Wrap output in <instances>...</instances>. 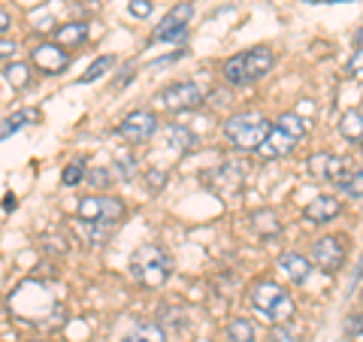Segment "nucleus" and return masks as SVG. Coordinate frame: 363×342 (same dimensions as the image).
Wrapping results in <instances>:
<instances>
[{
	"instance_id": "nucleus-1",
	"label": "nucleus",
	"mask_w": 363,
	"mask_h": 342,
	"mask_svg": "<svg viewBox=\"0 0 363 342\" xmlns=\"http://www.w3.org/2000/svg\"><path fill=\"white\" fill-rule=\"evenodd\" d=\"M169 272H173V258H169L161 246L145 243L136 248L130 258V276L140 285H145V288H161L169 279Z\"/></svg>"
},
{
	"instance_id": "nucleus-2",
	"label": "nucleus",
	"mask_w": 363,
	"mask_h": 342,
	"mask_svg": "<svg viewBox=\"0 0 363 342\" xmlns=\"http://www.w3.org/2000/svg\"><path fill=\"white\" fill-rule=\"evenodd\" d=\"M272 128H276V124H269L267 118L255 116V112H240V116H230L224 121L227 140H230L240 152H257Z\"/></svg>"
},
{
	"instance_id": "nucleus-3",
	"label": "nucleus",
	"mask_w": 363,
	"mask_h": 342,
	"mask_svg": "<svg viewBox=\"0 0 363 342\" xmlns=\"http://www.w3.org/2000/svg\"><path fill=\"white\" fill-rule=\"evenodd\" d=\"M252 306L272 324L288 321V318L294 315V300L288 297V291L281 288V285H276V282L252 285Z\"/></svg>"
},
{
	"instance_id": "nucleus-4",
	"label": "nucleus",
	"mask_w": 363,
	"mask_h": 342,
	"mask_svg": "<svg viewBox=\"0 0 363 342\" xmlns=\"http://www.w3.org/2000/svg\"><path fill=\"white\" fill-rule=\"evenodd\" d=\"M124 203L118 197H82L79 200V219L94 224H118L124 219Z\"/></svg>"
},
{
	"instance_id": "nucleus-5",
	"label": "nucleus",
	"mask_w": 363,
	"mask_h": 342,
	"mask_svg": "<svg viewBox=\"0 0 363 342\" xmlns=\"http://www.w3.org/2000/svg\"><path fill=\"white\" fill-rule=\"evenodd\" d=\"M309 173L315 179H321V182H336V185H342V182L354 173L351 170V164L345 161V158H339V155H327V152H318L309 158Z\"/></svg>"
},
{
	"instance_id": "nucleus-6",
	"label": "nucleus",
	"mask_w": 363,
	"mask_h": 342,
	"mask_svg": "<svg viewBox=\"0 0 363 342\" xmlns=\"http://www.w3.org/2000/svg\"><path fill=\"white\" fill-rule=\"evenodd\" d=\"M206 94H203V88L197 82H176L161 91V104L173 112H185V109H197Z\"/></svg>"
},
{
	"instance_id": "nucleus-7",
	"label": "nucleus",
	"mask_w": 363,
	"mask_h": 342,
	"mask_svg": "<svg viewBox=\"0 0 363 342\" xmlns=\"http://www.w3.org/2000/svg\"><path fill=\"white\" fill-rule=\"evenodd\" d=\"M155 131H157V118L152 116V112H145V109L130 112V116H124L121 124H118V133L128 143H145V140H152Z\"/></svg>"
},
{
	"instance_id": "nucleus-8",
	"label": "nucleus",
	"mask_w": 363,
	"mask_h": 342,
	"mask_svg": "<svg viewBox=\"0 0 363 342\" xmlns=\"http://www.w3.org/2000/svg\"><path fill=\"white\" fill-rule=\"evenodd\" d=\"M194 16V4H176L169 13L161 18V25L155 28V40H161V43H167V40H179L182 33H185V25H188V18Z\"/></svg>"
},
{
	"instance_id": "nucleus-9",
	"label": "nucleus",
	"mask_w": 363,
	"mask_h": 342,
	"mask_svg": "<svg viewBox=\"0 0 363 342\" xmlns=\"http://www.w3.org/2000/svg\"><path fill=\"white\" fill-rule=\"evenodd\" d=\"M312 260L315 267H321L324 272H336L339 267L345 264V246L339 236H324L318 239L315 248H312Z\"/></svg>"
},
{
	"instance_id": "nucleus-10",
	"label": "nucleus",
	"mask_w": 363,
	"mask_h": 342,
	"mask_svg": "<svg viewBox=\"0 0 363 342\" xmlns=\"http://www.w3.org/2000/svg\"><path fill=\"white\" fill-rule=\"evenodd\" d=\"M33 64H37V70H43L45 76H55V73H61L67 64H70V58H67V52H64V45L61 43H43L33 49Z\"/></svg>"
},
{
	"instance_id": "nucleus-11",
	"label": "nucleus",
	"mask_w": 363,
	"mask_h": 342,
	"mask_svg": "<svg viewBox=\"0 0 363 342\" xmlns=\"http://www.w3.org/2000/svg\"><path fill=\"white\" fill-rule=\"evenodd\" d=\"M297 136H291L288 131H281V128H272L269 136L264 140V145L257 149L260 158H288L294 149H297Z\"/></svg>"
},
{
	"instance_id": "nucleus-12",
	"label": "nucleus",
	"mask_w": 363,
	"mask_h": 342,
	"mask_svg": "<svg viewBox=\"0 0 363 342\" xmlns=\"http://www.w3.org/2000/svg\"><path fill=\"white\" fill-rule=\"evenodd\" d=\"M272 52L267 45H257V49L245 52V79L248 82H257V79H264L269 70H272Z\"/></svg>"
},
{
	"instance_id": "nucleus-13",
	"label": "nucleus",
	"mask_w": 363,
	"mask_h": 342,
	"mask_svg": "<svg viewBox=\"0 0 363 342\" xmlns=\"http://www.w3.org/2000/svg\"><path fill=\"white\" fill-rule=\"evenodd\" d=\"M339 209H342V203H339L336 197H330V194H321V197H315L309 206L303 209V215L312 224H321V221H333L339 215Z\"/></svg>"
},
{
	"instance_id": "nucleus-14",
	"label": "nucleus",
	"mask_w": 363,
	"mask_h": 342,
	"mask_svg": "<svg viewBox=\"0 0 363 342\" xmlns=\"http://www.w3.org/2000/svg\"><path fill=\"white\" fill-rule=\"evenodd\" d=\"M242 179H245V170L230 164V167H218L206 182H209L212 188H218L221 194H227V191H236V188H240V185H242Z\"/></svg>"
},
{
	"instance_id": "nucleus-15",
	"label": "nucleus",
	"mask_w": 363,
	"mask_h": 342,
	"mask_svg": "<svg viewBox=\"0 0 363 342\" xmlns=\"http://www.w3.org/2000/svg\"><path fill=\"white\" fill-rule=\"evenodd\" d=\"M279 267H281V272L291 279V282H306V276H309V260H306L303 255H297V252H288V255H281L279 258Z\"/></svg>"
},
{
	"instance_id": "nucleus-16",
	"label": "nucleus",
	"mask_w": 363,
	"mask_h": 342,
	"mask_svg": "<svg viewBox=\"0 0 363 342\" xmlns=\"http://www.w3.org/2000/svg\"><path fill=\"white\" fill-rule=\"evenodd\" d=\"M164 133H167V145L169 149H176V152H191L197 145V136L191 133L185 124H169Z\"/></svg>"
},
{
	"instance_id": "nucleus-17",
	"label": "nucleus",
	"mask_w": 363,
	"mask_h": 342,
	"mask_svg": "<svg viewBox=\"0 0 363 342\" xmlns=\"http://www.w3.org/2000/svg\"><path fill=\"white\" fill-rule=\"evenodd\" d=\"M55 37H58L64 49H76V45H82L88 40V25L85 21H70V25H61Z\"/></svg>"
},
{
	"instance_id": "nucleus-18",
	"label": "nucleus",
	"mask_w": 363,
	"mask_h": 342,
	"mask_svg": "<svg viewBox=\"0 0 363 342\" xmlns=\"http://www.w3.org/2000/svg\"><path fill=\"white\" fill-rule=\"evenodd\" d=\"M339 133H342L348 143H363V112H357V109L345 112L342 121H339Z\"/></svg>"
},
{
	"instance_id": "nucleus-19",
	"label": "nucleus",
	"mask_w": 363,
	"mask_h": 342,
	"mask_svg": "<svg viewBox=\"0 0 363 342\" xmlns=\"http://www.w3.org/2000/svg\"><path fill=\"white\" fill-rule=\"evenodd\" d=\"M40 118V112L37 109H21V112H16V116H9V118H4V128H0V136L4 140H9L18 128H25V124H30V121H37Z\"/></svg>"
},
{
	"instance_id": "nucleus-20",
	"label": "nucleus",
	"mask_w": 363,
	"mask_h": 342,
	"mask_svg": "<svg viewBox=\"0 0 363 342\" xmlns=\"http://www.w3.org/2000/svg\"><path fill=\"white\" fill-rule=\"evenodd\" d=\"M112 67H116V58L112 55H100V58L88 67V73L85 76H79V85H85V82H97V79H104Z\"/></svg>"
},
{
	"instance_id": "nucleus-21",
	"label": "nucleus",
	"mask_w": 363,
	"mask_h": 342,
	"mask_svg": "<svg viewBox=\"0 0 363 342\" xmlns=\"http://www.w3.org/2000/svg\"><path fill=\"white\" fill-rule=\"evenodd\" d=\"M227 339L230 342H255V324L245 321V318H233L227 324Z\"/></svg>"
},
{
	"instance_id": "nucleus-22",
	"label": "nucleus",
	"mask_w": 363,
	"mask_h": 342,
	"mask_svg": "<svg viewBox=\"0 0 363 342\" xmlns=\"http://www.w3.org/2000/svg\"><path fill=\"white\" fill-rule=\"evenodd\" d=\"M224 79L230 85H245L248 82L245 79V55H233V58L224 64Z\"/></svg>"
},
{
	"instance_id": "nucleus-23",
	"label": "nucleus",
	"mask_w": 363,
	"mask_h": 342,
	"mask_svg": "<svg viewBox=\"0 0 363 342\" xmlns=\"http://www.w3.org/2000/svg\"><path fill=\"white\" fill-rule=\"evenodd\" d=\"M4 79L13 88H28L30 85V70H28V64H6L4 67Z\"/></svg>"
},
{
	"instance_id": "nucleus-24",
	"label": "nucleus",
	"mask_w": 363,
	"mask_h": 342,
	"mask_svg": "<svg viewBox=\"0 0 363 342\" xmlns=\"http://www.w3.org/2000/svg\"><path fill=\"white\" fill-rule=\"evenodd\" d=\"M276 128L288 131L291 136H297V140H303V136H306V121H303L300 116H294V112H285V116H279V118H276Z\"/></svg>"
},
{
	"instance_id": "nucleus-25",
	"label": "nucleus",
	"mask_w": 363,
	"mask_h": 342,
	"mask_svg": "<svg viewBox=\"0 0 363 342\" xmlns=\"http://www.w3.org/2000/svg\"><path fill=\"white\" fill-rule=\"evenodd\" d=\"M121 342H167V336H164V330L157 324H145V327H140L136 333H130L128 339H121Z\"/></svg>"
},
{
	"instance_id": "nucleus-26",
	"label": "nucleus",
	"mask_w": 363,
	"mask_h": 342,
	"mask_svg": "<svg viewBox=\"0 0 363 342\" xmlns=\"http://www.w3.org/2000/svg\"><path fill=\"white\" fill-rule=\"evenodd\" d=\"M252 219H255V231H260V233H279V231H281L279 219H276L272 212H267V209H264V212H255Z\"/></svg>"
},
{
	"instance_id": "nucleus-27",
	"label": "nucleus",
	"mask_w": 363,
	"mask_h": 342,
	"mask_svg": "<svg viewBox=\"0 0 363 342\" xmlns=\"http://www.w3.org/2000/svg\"><path fill=\"white\" fill-rule=\"evenodd\" d=\"M342 194H348V197H363V170H354V173L342 182Z\"/></svg>"
},
{
	"instance_id": "nucleus-28",
	"label": "nucleus",
	"mask_w": 363,
	"mask_h": 342,
	"mask_svg": "<svg viewBox=\"0 0 363 342\" xmlns=\"http://www.w3.org/2000/svg\"><path fill=\"white\" fill-rule=\"evenodd\" d=\"M85 179V170H82V164H70V167H67L64 170V176H61V182H64V185L67 188H73V185H79V182H82Z\"/></svg>"
},
{
	"instance_id": "nucleus-29",
	"label": "nucleus",
	"mask_w": 363,
	"mask_h": 342,
	"mask_svg": "<svg viewBox=\"0 0 363 342\" xmlns=\"http://www.w3.org/2000/svg\"><path fill=\"white\" fill-rule=\"evenodd\" d=\"M116 161H118L121 176H124V179H130V176H133V170H136V161H133V158H130L128 152H118V158H116Z\"/></svg>"
},
{
	"instance_id": "nucleus-30",
	"label": "nucleus",
	"mask_w": 363,
	"mask_h": 342,
	"mask_svg": "<svg viewBox=\"0 0 363 342\" xmlns=\"http://www.w3.org/2000/svg\"><path fill=\"white\" fill-rule=\"evenodd\" d=\"M345 330H348L351 336H360L363 333V312H351L345 318Z\"/></svg>"
},
{
	"instance_id": "nucleus-31",
	"label": "nucleus",
	"mask_w": 363,
	"mask_h": 342,
	"mask_svg": "<svg viewBox=\"0 0 363 342\" xmlns=\"http://www.w3.org/2000/svg\"><path fill=\"white\" fill-rule=\"evenodd\" d=\"M130 16L136 18H145V16H152V0H130Z\"/></svg>"
},
{
	"instance_id": "nucleus-32",
	"label": "nucleus",
	"mask_w": 363,
	"mask_h": 342,
	"mask_svg": "<svg viewBox=\"0 0 363 342\" xmlns=\"http://www.w3.org/2000/svg\"><path fill=\"white\" fill-rule=\"evenodd\" d=\"M348 73H351V76H363V49H357L354 55H351V61H348Z\"/></svg>"
},
{
	"instance_id": "nucleus-33",
	"label": "nucleus",
	"mask_w": 363,
	"mask_h": 342,
	"mask_svg": "<svg viewBox=\"0 0 363 342\" xmlns=\"http://www.w3.org/2000/svg\"><path fill=\"white\" fill-rule=\"evenodd\" d=\"M164 185H167V173H164V170H152V173H149V188L161 191Z\"/></svg>"
},
{
	"instance_id": "nucleus-34",
	"label": "nucleus",
	"mask_w": 363,
	"mask_h": 342,
	"mask_svg": "<svg viewBox=\"0 0 363 342\" xmlns=\"http://www.w3.org/2000/svg\"><path fill=\"white\" fill-rule=\"evenodd\" d=\"M272 342H300V339H297V333H294V330L279 327V330H272Z\"/></svg>"
},
{
	"instance_id": "nucleus-35",
	"label": "nucleus",
	"mask_w": 363,
	"mask_h": 342,
	"mask_svg": "<svg viewBox=\"0 0 363 342\" xmlns=\"http://www.w3.org/2000/svg\"><path fill=\"white\" fill-rule=\"evenodd\" d=\"M88 182H94V185H106V182H109V170H94V173H88Z\"/></svg>"
},
{
	"instance_id": "nucleus-36",
	"label": "nucleus",
	"mask_w": 363,
	"mask_h": 342,
	"mask_svg": "<svg viewBox=\"0 0 363 342\" xmlns=\"http://www.w3.org/2000/svg\"><path fill=\"white\" fill-rule=\"evenodd\" d=\"M4 209H6V212L16 209V197H13V194H6V197H4Z\"/></svg>"
},
{
	"instance_id": "nucleus-37",
	"label": "nucleus",
	"mask_w": 363,
	"mask_h": 342,
	"mask_svg": "<svg viewBox=\"0 0 363 342\" xmlns=\"http://www.w3.org/2000/svg\"><path fill=\"white\" fill-rule=\"evenodd\" d=\"M0 31H4V33L9 31V16L6 13H0Z\"/></svg>"
},
{
	"instance_id": "nucleus-38",
	"label": "nucleus",
	"mask_w": 363,
	"mask_h": 342,
	"mask_svg": "<svg viewBox=\"0 0 363 342\" xmlns=\"http://www.w3.org/2000/svg\"><path fill=\"white\" fill-rule=\"evenodd\" d=\"M16 49V45L13 43H9V40H4V45H0V52H4V55H9V52H13Z\"/></svg>"
},
{
	"instance_id": "nucleus-39",
	"label": "nucleus",
	"mask_w": 363,
	"mask_h": 342,
	"mask_svg": "<svg viewBox=\"0 0 363 342\" xmlns=\"http://www.w3.org/2000/svg\"><path fill=\"white\" fill-rule=\"evenodd\" d=\"M357 49H363V31L357 33Z\"/></svg>"
},
{
	"instance_id": "nucleus-40",
	"label": "nucleus",
	"mask_w": 363,
	"mask_h": 342,
	"mask_svg": "<svg viewBox=\"0 0 363 342\" xmlns=\"http://www.w3.org/2000/svg\"><path fill=\"white\" fill-rule=\"evenodd\" d=\"M360 300H363V294H360Z\"/></svg>"
},
{
	"instance_id": "nucleus-41",
	"label": "nucleus",
	"mask_w": 363,
	"mask_h": 342,
	"mask_svg": "<svg viewBox=\"0 0 363 342\" xmlns=\"http://www.w3.org/2000/svg\"><path fill=\"white\" fill-rule=\"evenodd\" d=\"M37 342H40V339H37Z\"/></svg>"
}]
</instances>
